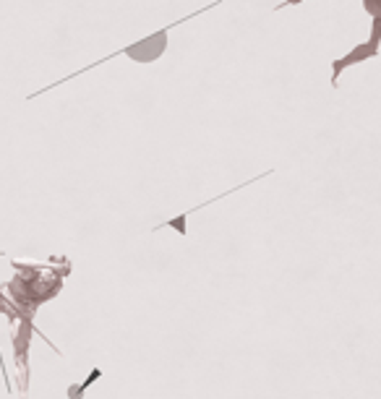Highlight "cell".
Segmentation results:
<instances>
[{
    "mask_svg": "<svg viewBox=\"0 0 381 399\" xmlns=\"http://www.w3.org/2000/svg\"><path fill=\"white\" fill-rule=\"evenodd\" d=\"M29 334H32V321L29 316H24L21 321V327L16 331V337H13V350H16V363H26V347H29Z\"/></svg>",
    "mask_w": 381,
    "mask_h": 399,
    "instance_id": "cell-3",
    "label": "cell"
},
{
    "mask_svg": "<svg viewBox=\"0 0 381 399\" xmlns=\"http://www.w3.org/2000/svg\"><path fill=\"white\" fill-rule=\"evenodd\" d=\"M366 11L376 19V16H381V0H366Z\"/></svg>",
    "mask_w": 381,
    "mask_h": 399,
    "instance_id": "cell-4",
    "label": "cell"
},
{
    "mask_svg": "<svg viewBox=\"0 0 381 399\" xmlns=\"http://www.w3.org/2000/svg\"><path fill=\"white\" fill-rule=\"evenodd\" d=\"M165 37H167V26L165 29H159L157 35L146 37V39H141V42H136V45L123 47L120 52L128 55V58H133L136 63H152V60L159 58V55L165 52Z\"/></svg>",
    "mask_w": 381,
    "mask_h": 399,
    "instance_id": "cell-1",
    "label": "cell"
},
{
    "mask_svg": "<svg viewBox=\"0 0 381 399\" xmlns=\"http://www.w3.org/2000/svg\"><path fill=\"white\" fill-rule=\"evenodd\" d=\"M376 52H379V47L371 45V42H366V45L355 47V50L350 52V55H345V58L334 60V63H332V66H334V79H332V81L337 84V79H340V70H342V68H347V66H353V63H360V60L373 58Z\"/></svg>",
    "mask_w": 381,
    "mask_h": 399,
    "instance_id": "cell-2",
    "label": "cell"
},
{
    "mask_svg": "<svg viewBox=\"0 0 381 399\" xmlns=\"http://www.w3.org/2000/svg\"><path fill=\"white\" fill-rule=\"evenodd\" d=\"M295 3H298V0H287V3H282V6H295Z\"/></svg>",
    "mask_w": 381,
    "mask_h": 399,
    "instance_id": "cell-5",
    "label": "cell"
}]
</instances>
